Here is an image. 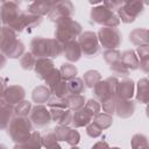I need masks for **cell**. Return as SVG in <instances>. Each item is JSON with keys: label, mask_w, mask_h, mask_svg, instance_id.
Here are the masks:
<instances>
[{"label": "cell", "mask_w": 149, "mask_h": 149, "mask_svg": "<svg viewBox=\"0 0 149 149\" xmlns=\"http://www.w3.org/2000/svg\"><path fill=\"white\" fill-rule=\"evenodd\" d=\"M31 51L38 57H57L62 52V47L56 40L35 38L31 42Z\"/></svg>", "instance_id": "6da1fadb"}, {"label": "cell", "mask_w": 149, "mask_h": 149, "mask_svg": "<svg viewBox=\"0 0 149 149\" xmlns=\"http://www.w3.org/2000/svg\"><path fill=\"white\" fill-rule=\"evenodd\" d=\"M30 130H31V123L28 119L20 116L13 120L8 128V134L12 136V139L15 142H23L30 137Z\"/></svg>", "instance_id": "7a4b0ae2"}, {"label": "cell", "mask_w": 149, "mask_h": 149, "mask_svg": "<svg viewBox=\"0 0 149 149\" xmlns=\"http://www.w3.org/2000/svg\"><path fill=\"white\" fill-rule=\"evenodd\" d=\"M80 33V26L72 21L71 19H64L58 22V28L56 30V37L59 42H72L74 36Z\"/></svg>", "instance_id": "3957f363"}, {"label": "cell", "mask_w": 149, "mask_h": 149, "mask_svg": "<svg viewBox=\"0 0 149 149\" xmlns=\"http://www.w3.org/2000/svg\"><path fill=\"white\" fill-rule=\"evenodd\" d=\"M99 37L105 48L113 49L118 47L121 42V35L115 28L112 27H105L99 30Z\"/></svg>", "instance_id": "277c9868"}, {"label": "cell", "mask_w": 149, "mask_h": 149, "mask_svg": "<svg viewBox=\"0 0 149 149\" xmlns=\"http://www.w3.org/2000/svg\"><path fill=\"white\" fill-rule=\"evenodd\" d=\"M79 42H80V48H81V52H84L85 55H88V56H92V55H95L98 52V42H97V37L91 31H87V33H84L80 38H79Z\"/></svg>", "instance_id": "5b68a950"}, {"label": "cell", "mask_w": 149, "mask_h": 149, "mask_svg": "<svg viewBox=\"0 0 149 149\" xmlns=\"http://www.w3.org/2000/svg\"><path fill=\"white\" fill-rule=\"evenodd\" d=\"M92 19L98 22V23H106L112 26V28L114 26L119 24L118 19L114 16V14L108 9V8H104V7H98L94 8L92 10Z\"/></svg>", "instance_id": "8992f818"}, {"label": "cell", "mask_w": 149, "mask_h": 149, "mask_svg": "<svg viewBox=\"0 0 149 149\" xmlns=\"http://www.w3.org/2000/svg\"><path fill=\"white\" fill-rule=\"evenodd\" d=\"M50 113L43 106H36L31 112V120L38 127H43L50 122Z\"/></svg>", "instance_id": "52a82bcc"}, {"label": "cell", "mask_w": 149, "mask_h": 149, "mask_svg": "<svg viewBox=\"0 0 149 149\" xmlns=\"http://www.w3.org/2000/svg\"><path fill=\"white\" fill-rule=\"evenodd\" d=\"M15 42V34L10 28H3L0 30V49L2 51L7 52Z\"/></svg>", "instance_id": "ba28073f"}, {"label": "cell", "mask_w": 149, "mask_h": 149, "mask_svg": "<svg viewBox=\"0 0 149 149\" xmlns=\"http://www.w3.org/2000/svg\"><path fill=\"white\" fill-rule=\"evenodd\" d=\"M54 69L55 68H54L52 62L49 61V59H45V58H41V59H38L35 63V71H36V73L38 74V77L41 79H44V80L52 72Z\"/></svg>", "instance_id": "9c48e42d"}, {"label": "cell", "mask_w": 149, "mask_h": 149, "mask_svg": "<svg viewBox=\"0 0 149 149\" xmlns=\"http://www.w3.org/2000/svg\"><path fill=\"white\" fill-rule=\"evenodd\" d=\"M24 97V91L21 86H10L5 91V99L8 104H15L22 100Z\"/></svg>", "instance_id": "30bf717a"}, {"label": "cell", "mask_w": 149, "mask_h": 149, "mask_svg": "<svg viewBox=\"0 0 149 149\" xmlns=\"http://www.w3.org/2000/svg\"><path fill=\"white\" fill-rule=\"evenodd\" d=\"M64 52H65V57L69 59V61H78L80 58V55H81V48L79 45L78 42H69L66 43L65 45V49H64Z\"/></svg>", "instance_id": "8fae6325"}, {"label": "cell", "mask_w": 149, "mask_h": 149, "mask_svg": "<svg viewBox=\"0 0 149 149\" xmlns=\"http://www.w3.org/2000/svg\"><path fill=\"white\" fill-rule=\"evenodd\" d=\"M13 107L7 101L0 100V128H5L12 116Z\"/></svg>", "instance_id": "7c38bea8"}, {"label": "cell", "mask_w": 149, "mask_h": 149, "mask_svg": "<svg viewBox=\"0 0 149 149\" xmlns=\"http://www.w3.org/2000/svg\"><path fill=\"white\" fill-rule=\"evenodd\" d=\"M40 147H41L40 133L34 132L28 140L19 143V146H15L14 149H40Z\"/></svg>", "instance_id": "4fadbf2b"}, {"label": "cell", "mask_w": 149, "mask_h": 149, "mask_svg": "<svg viewBox=\"0 0 149 149\" xmlns=\"http://www.w3.org/2000/svg\"><path fill=\"white\" fill-rule=\"evenodd\" d=\"M133 90H134V85L132 80H125L121 81L116 85V93L119 94V97L121 99H129L133 95Z\"/></svg>", "instance_id": "5bb4252c"}, {"label": "cell", "mask_w": 149, "mask_h": 149, "mask_svg": "<svg viewBox=\"0 0 149 149\" xmlns=\"http://www.w3.org/2000/svg\"><path fill=\"white\" fill-rule=\"evenodd\" d=\"M51 116L55 121H57L61 125H68L72 121V115L70 111H64L61 108H52L51 109Z\"/></svg>", "instance_id": "9a60e30c"}, {"label": "cell", "mask_w": 149, "mask_h": 149, "mask_svg": "<svg viewBox=\"0 0 149 149\" xmlns=\"http://www.w3.org/2000/svg\"><path fill=\"white\" fill-rule=\"evenodd\" d=\"M92 116H93V115H92L86 108H84V109H79V111H77L76 114L73 115V118H72V122H73V125L77 126V127L86 126V125L91 121Z\"/></svg>", "instance_id": "2e32d148"}, {"label": "cell", "mask_w": 149, "mask_h": 149, "mask_svg": "<svg viewBox=\"0 0 149 149\" xmlns=\"http://www.w3.org/2000/svg\"><path fill=\"white\" fill-rule=\"evenodd\" d=\"M115 108H116V112L120 116H129L130 114H133V111H134V104L129 100H125V99H121L119 100L118 102H115Z\"/></svg>", "instance_id": "e0dca14e"}, {"label": "cell", "mask_w": 149, "mask_h": 149, "mask_svg": "<svg viewBox=\"0 0 149 149\" xmlns=\"http://www.w3.org/2000/svg\"><path fill=\"white\" fill-rule=\"evenodd\" d=\"M120 62L121 64L127 69V68H130V69H137L139 68V61H137V57L135 56V54L133 51H126L123 52L121 56H120Z\"/></svg>", "instance_id": "ac0fdd59"}, {"label": "cell", "mask_w": 149, "mask_h": 149, "mask_svg": "<svg viewBox=\"0 0 149 149\" xmlns=\"http://www.w3.org/2000/svg\"><path fill=\"white\" fill-rule=\"evenodd\" d=\"M50 95V91L45 87V86H40L37 87L34 93H33V99L36 101V102H44L48 100Z\"/></svg>", "instance_id": "d6986e66"}, {"label": "cell", "mask_w": 149, "mask_h": 149, "mask_svg": "<svg viewBox=\"0 0 149 149\" xmlns=\"http://www.w3.org/2000/svg\"><path fill=\"white\" fill-rule=\"evenodd\" d=\"M66 101H68L69 106L74 111H79L84 106V97H81L79 94H73V95L69 97L66 99Z\"/></svg>", "instance_id": "ffe728a7"}, {"label": "cell", "mask_w": 149, "mask_h": 149, "mask_svg": "<svg viewBox=\"0 0 149 149\" xmlns=\"http://www.w3.org/2000/svg\"><path fill=\"white\" fill-rule=\"evenodd\" d=\"M84 80H85V84H86L87 86L93 87V86L97 84V81L100 80V74H99L98 71H88V72L85 73Z\"/></svg>", "instance_id": "44dd1931"}, {"label": "cell", "mask_w": 149, "mask_h": 149, "mask_svg": "<svg viewBox=\"0 0 149 149\" xmlns=\"http://www.w3.org/2000/svg\"><path fill=\"white\" fill-rule=\"evenodd\" d=\"M61 77L65 78V79H69V78H72L73 76L77 74V69L71 65V64H64L61 69Z\"/></svg>", "instance_id": "7402d4cb"}, {"label": "cell", "mask_w": 149, "mask_h": 149, "mask_svg": "<svg viewBox=\"0 0 149 149\" xmlns=\"http://www.w3.org/2000/svg\"><path fill=\"white\" fill-rule=\"evenodd\" d=\"M68 88L73 94H78V93H80L84 90V85H83V83H81L80 79L74 78V79H71L70 80V83L68 84Z\"/></svg>", "instance_id": "603a6c76"}, {"label": "cell", "mask_w": 149, "mask_h": 149, "mask_svg": "<svg viewBox=\"0 0 149 149\" xmlns=\"http://www.w3.org/2000/svg\"><path fill=\"white\" fill-rule=\"evenodd\" d=\"M133 148L134 149H148L147 137L144 135H135L133 137Z\"/></svg>", "instance_id": "cb8c5ba5"}, {"label": "cell", "mask_w": 149, "mask_h": 149, "mask_svg": "<svg viewBox=\"0 0 149 149\" xmlns=\"http://www.w3.org/2000/svg\"><path fill=\"white\" fill-rule=\"evenodd\" d=\"M54 92L56 94L57 98H64L66 95V93L69 92V88H68V84L64 83V81H59L57 83L54 87Z\"/></svg>", "instance_id": "d4e9b609"}, {"label": "cell", "mask_w": 149, "mask_h": 149, "mask_svg": "<svg viewBox=\"0 0 149 149\" xmlns=\"http://www.w3.org/2000/svg\"><path fill=\"white\" fill-rule=\"evenodd\" d=\"M105 121H112V118L108 114H99V115H97L95 121L93 123L97 125L100 129H105V128H107V127L111 126V123H107Z\"/></svg>", "instance_id": "484cf974"}, {"label": "cell", "mask_w": 149, "mask_h": 149, "mask_svg": "<svg viewBox=\"0 0 149 149\" xmlns=\"http://www.w3.org/2000/svg\"><path fill=\"white\" fill-rule=\"evenodd\" d=\"M70 130L71 129H69L66 127H58V128L54 129V134H55L57 140H59V141H68Z\"/></svg>", "instance_id": "4316f807"}, {"label": "cell", "mask_w": 149, "mask_h": 149, "mask_svg": "<svg viewBox=\"0 0 149 149\" xmlns=\"http://www.w3.org/2000/svg\"><path fill=\"white\" fill-rule=\"evenodd\" d=\"M137 99L146 102L147 101V79H142L139 83V95Z\"/></svg>", "instance_id": "83f0119b"}, {"label": "cell", "mask_w": 149, "mask_h": 149, "mask_svg": "<svg viewBox=\"0 0 149 149\" xmlns=\"http://www.w3.org/2000/svg\"><path fill=\"white\" fill-rule=\"evenodd\" d=\"M105 58L112 66V65H114V64L120 62V54L118 51H107L105 54Z\"/></svg>", "instance_id": "f1b7e54d"}, {"label": "cell", "mask_w": 149, "mask_h": 149, "mask_svg": "<svg viewBox=\"0 0 149 149\" xmlns=\"http://www.w3.org/2000/svg\"><path fill=\"white\" fill-rule=\"evenodd\" d=\"M31 105L30 102H27V101H22V102H19V106L16 107V114L21 115V116H24L26 114L29 113V109H30Z\"/></svg>", "instance_id": "f546056e"}, {"label": "cell", "mask_w": 149, "mask_h": 149, "mask_svg": "<svg viewBox=\"0 0 149 149\" xmlns=\"http://www.w3.org/2000/svg\"><path fill=\"white\" fill-rule=\"evenodd\" d=\"M35 63H36L35 62V58L33 57L31 54H26L24 57L21 61V65H22L23 69H31Z\"/></svg>", "instance_id": "4dcf8cb0"}, {"label": "cell", "mask_w": 149, "mask_h": 149, "mask_svg": "<svg viewBox=\"0 0 149 149\" xmlns=\"http://www.w3.org/2000/svg\"><path fill=\"white\" fill-rule=\"evenodd\" d=\"M85 108H86L92 115H94V114H98V112H99V109H100V105H99L98 101H95V100H90V101L86 104Z\"/></svg>", "instance_id": "1f68e13d"}, {"label": "cell", "mask_w": 149, "mask_h": 149, "mask_svg": "<svg viewBox=\"0 0 149 149\" xmlns=\"http://www.w3.org/2000/svg\"><path fill=\"white\" fill-rule=\"evenodd\" d=\"M87 134H88L90 136H92V137H97V136H99V135L101 134V129H100L97 125L92 123L91 126L87 127Z\"/></svg>", "instance_id": "d6a6232c"}, {"label": "cell", "mask_w": 149, "mask_h": 149, "mask_svg": "<svg viewBox=\"0 0 149 149\" xmlns=\"http://www.w3.org/2000/svg\"><path fill=\"white\" fill-rule=\"evenodd\" d=\"M92 149H108V146L106 142H98L94 144V147H92Z\"/></svg>", "instance_id": "836d02e7"}, {"label": "cell", "mask_w": 149, "mask_h": 149, "mask_svg": "<svg viewBox=\"0 0 149 149\" xmlns=\"http://www.w3.org/2000/svg\"><path fill=\"white\" fill-rule=\"evenodd\" d=\"M5 91H6V85H5V81L0 78V97L2 94H5Z\"/></svg>", "instance_id": "e575fe53"}, {"label": "cell", "mask_w": 149, "mask_h": 149, "mask_svg": "<svg viewBox=\"0 0 149 149\" xmlns=\"http://www.w3.org/2000/svg\"><path fill=\"white\" fill-rule=\"evenodd\" d=\"M47 149H61V147L55 142V143H51V144L47 146Z\"/></svg>", "instance_id": "d590c367"}, {"label": "cell", "mask_w": 149, "mask_h": 149, "mask_svg": "<svg viewBox=\"0 0 149 149\" xmlns=\"http://www.w3.org/2000/svg\"><path fill=\"white\" fill-rule=\"evenodd\" d=\"M6 63V58L0 54V68H2L3 66V64Z\"/></svg>", "instance_id": "8d00e7d4"}, {"label": "cell", "mask_w": 149, "mask_h": 149, "mask_svg": "<svg viewBox=\"0 0 149 149\" xmlns=\"http://www.w3.org/2000/svg\"><path fill=\"white\" fill-rule=\"evenodd\" d=\"M72 149H79V148H77V147H73V148H72Z\"/></svg>", "instance_id": "74e56055"}, {"label": "cell", "mask_w": 149, "mask_h": 149, "mask_svg": "<svg viewBox=\"0 0 149 149\" xmlns=\"http://www.w3.org/2000/svg\"><path fill=\"white\" fill-rule=\"evenodd\" d=\"M112 149H119V148H112Z\"/></svg>", "instance_id": "f35d334b"}]
</instances>
